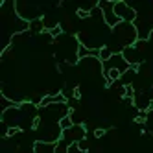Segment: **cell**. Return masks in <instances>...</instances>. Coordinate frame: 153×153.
Wrapping results in <instances>:
<instances>
[{
	"mask_svg": "<svg viewBox=\"0 0 153 153\" xmlns=\"http://www.w3.org/2000/svg\"><path fill=\"white\" fill-rule=\"evenodd\" d=\"M114 13H116V17L122 20V22H131V24H135V20L138 17L137 9L131 7L126 0H118V2H114Z\"/></svg>",
	"mask_w": 153,
	"mask_h": 153,
	"instance_id": "obj_1",
	"label": "cell"
},
{
	"mask_svg": "<svg viewBox=\"0 0 153 153\" xmlns=\"http://www.w3.org/2000/svg\"><path fill=\"white\" fill-rule=\"evenodd\" d=\"M98 6H100V9H102V13H103V22L109 26V28H116L122 20H120L118 17H116V13H114V2H98Z\"/></svg>",
	"mask_w": 153,
	"mask_h": 153,
	"instance_id": "obj_2",
	"label": "cell"
},
{
	"mask_svg": "<svg viewBox=\"0 0 153 153\" xmlns=\"http://www.w3.org/2000/svg\"><path fill=\"white\" fill-rule=\"evenodd\" d=\"M102 72H107V70H120L122 74H126L129 68H131V65L124 59V56L122 53H113V57L109 59V61H105V63H102Z\"/></svg>",
	"mask_w": 153,
	"mask_h": 153,
	"instance_id": "obj_3",
	"label": "cell"
},
{
	"mask_svg": "<svg viewBox=\"0 0 153 153\" xmlns=\"http://www.w3.org/2000/svg\"><path fill=\"white\" fill-rule=\"evenodd\" d=\"M85 137H87V131H85V126H83V124H74L70 129L63 131V135H61V138L67 140L68 144H74V142H81Z\"/></svg>",
	"mask_w": 153,
	"mask_h": 153,
	"instance_id": "obj_4",
	"label": "cell"
},
{
	"mask_svg": "<svg viewBox=\"0 0 153 153\" xmlns=\"http://www.w3.org/2000/svg\"><path fill=\"white\" fill-rule=\"evenodd\" d=\"M33 149H35V153H56V144H52V142H42V140H35Z\"/></svg>",
	"mask_w": 153,
	"mask_h": 153,
	"instance_id": "obj_5",
	"label": "cell"
},
{
	"mask_svg": "<svg viewBox=\"0 0 153 153\" xmlns=\"http://www.w3.org/2000/svg\"><path fill=\"white\" fill-rule=\"evenodd\" d=\"M30 31L31 33H41V31H45V22H42V19L31 20L30 22Z\"/></svg>",
	"mask_w": 153,
	"mask_h": 153,
	"instance_id": "obj_6",
	"label": "cell"
},
{
	"mask_svg": "<svg viewBox=\"0 0 153 153\" xmlns=\"http://www.w3.org/2000/svg\"><path fill=\"white\" fill-rule=\"evenodd\" d=\"M111 57H113V50L109 48V46H103V48H100V56H98V59H100L102 63L109 61Z\"/></svg>",
	"mask_w": 153,
	"mask_h": 153,
	"instance_id": "obj_7",
	"label": "cell"
},
{
	"mask_svg": "<svg viewBox=\"0 0 153 153\" xmlns=\"http://www.w3.org/2000/svg\"><path fill=\"white\" fill-rule=\"evenodd\" d=\"M68 142L67 140H63V138H59L57 142H56V153H68Z\"/></svg>",
	"mask_w": 153,
	"mask_h": 153,
	"instance_id": "obj_8",
	"label": "cell"
},
{
	"mask_svg": "<svg viewBox=\"0 0 153 153\" xmlns=\"http://www.w3.org/2000/svg\"><path fill=\"white\" fill-rule=\"evenodd\" d=\"M74 126V120H72V116L68 114V116H65V118H61V122H59V127L63 129V131H67V129H70Z\"/></svg>",
	"mask_w": 153,
	"mask_h": 153,
	"instance_id": "obj_9",
	"label": "cell"
},
{
	"mask_svg": "<svg viewBox=\"0 0 153 153\" xmlns=\"http://www.w3.org/2000/svg\"><path fill=\"white\" fill-rule=\"evenodd\" d=\"M68 153H85V151L79 148L78 142H74V144H70V146H68Z\"/></svg>",
	"mask_w": 153,
	"mask_h": 153,
	"instance_id": "obj_10",
	"label": "cell"
},
{
	"mask_svg": "<svg viewBox=\"0 0 153 153\" xmlns=\"http://www.w3.org/2000/svg\"><path fill=\"white\" fill-rule=\"evenodd\" d=\"M61 31H63V30H61V26H57V28H53V30H50L48 33H50V35H52V39H53V37H57V35H61Z\"/></svg>",
	"mask_w": 153,
	"mask_h": 153,
	"instance_id": "obj_11",
	"label": "cell"
},
{
	"mask_svg": "<svg viewBox=\"0 0 153 153\" xmlns=\"http://www.w3.org/2000/svg\"><path fill=\"white\" fill-rule=\"evenodd\" d=\"M78 144H79V148H81V149L87 153V149H89V142H87V138H83L81 142H78Z\"/></svg>",
	"mask_w": 153,
	"mask_h": 153,
	"instance_id": "obj_12",
	"label": "cell"
},
{
	"mask_svg": "<svg viewBox=\"0 0 153 153\" xmlns=\"http://www.w3.org/2000/svg\"><path fill=\"white\" fill-rule=\"evenodd\" d=\"M103 135H105V129H96V131H94V137H96V138H102Z\"/></svg>",
	"mask_w": 153,
	"mask_h": 153,
	"instance_id": "obj_13",
	"label": "cell"
}]
</instances>
